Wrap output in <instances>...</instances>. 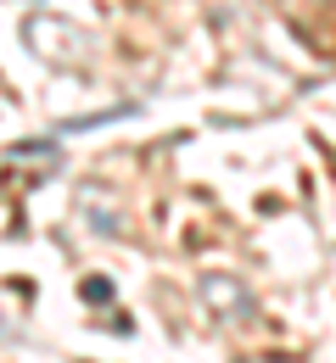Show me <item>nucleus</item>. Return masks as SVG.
<instances>
[{"mask_svg":"<svg viewBox=\"0 0 336 363\" xmlns=\"http://www.w3.org/2000/svg\"><path fill=\"white\" fill-rule=\"evenodd\" d=\"M28 45L40 50L45 62L56 67H90V34L85 28H73V23H62V17H28Z\"/></svg>","mask_w":336,"mask_h":363,"instance_id":"f257e3e1","label":"nucleus"},{"mask_svg":"<svg viewBox=\"0 0 336 363\" xmlns=\"http://www.w3.org/2000/svg\"><path fill=\"white\" fill-rule=\"evenodd\" d=\"M241 363H291V358H241Z\"/></svg>","mask_w":336,"mask_h":363,"instance_id":"7ed1b4c3","label":"nucleus"},{"mask_svg":"<svg viewBox=\"0 0 336 363\" xmlns=\"http://www.w3.org/2000/svg\"><path fill=\"white\" fill-rule=\"evenodd\" d=\"M202 302H213L219 318H246L252 313V296H246V285L230 279V274H207L202 279Z\"/></svg>","mask_w":336,"mask_h":363,"instance_id":"f03ea898","label":"nucleus"}]
</instances>
